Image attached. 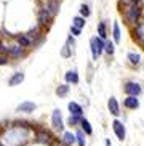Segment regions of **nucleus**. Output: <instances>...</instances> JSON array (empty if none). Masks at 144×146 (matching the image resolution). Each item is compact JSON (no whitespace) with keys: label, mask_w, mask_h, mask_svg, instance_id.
<instances>
[{"label":"nucleus","mask_w":144,"mask_h":146,"mask_svg":"<svg viewBox=\"0 0 144 146\" xmlns=\"http://www.w3.org/2000/svg\"><path fill=\"white\" fill-rule=\"evenodd\" d=\"M16 125H10L0 137V141L3 146H24L29 141L30 125H26V120H18Z\"/></svg>","instance_id":"1"},{"label":"nucleus","mask_w":144,"mask_h":146,"mask_svg":"<svg viewBox=\"0 0 144 146\" xmlns=\"http://www.w3.org/2000/svg\"><path fill=\"white\" fill-rule=\"evenodd\" d=\"M53 135H51L50 132H48L47 129H37L34 132V141L38 143V145H51L53 143Z\"/></svg>","instance_id":"2"},{"label":"nucleus","mask_w":144,"mask_h":146,"mask_svg":"<svg viewBox=\"0 0 144 146\" xmlns=\"http://www.w3.org/2000/svg\"><path fill=\"white\" fill-rule=\"evenodd\" d=\"M51 127H53V130H56V132H63L64 133V127H66V122H64L63 119V112H61V109H53V112H51Z\"/></svg>","instance_id":"3"},{"label":"nucleus","mask_w":144,"mask_h":146,"mask_svg":"<svg viewBox=\"0 0 144 146\" xmlns=\"http://www.w3.org/2000/svg\"><path fill=\"white\" fill-rule=\"evenodd\" d=\"M123 93L127 95V96H136V98H139V95L143 93V87H141L138 82L128 80V82H125V85H123Z\"/></svg>","instance_id":"4"},{"label":"nucleus","mask_w":144,"mask_h":146,"mask_svg":"<svg viewBox=\"0 0 144 146\" xmlns=\"http://www.w3.org/2000/svg\"><path fill=\"white\" fill-rule=\"evenodd\" d=\"M139 16H141V7L138 5H128V8L125 10V18L130 24H136L139 21Z\"/></svg>","instance_id":"5"},{"label":"nucleus","mask_w":144,"mask_h":146,"mask_svg":"<svg viewBox=\"0 0 144 146\" xmlns=\"http://www.w3.org/2000/svg\"><path fill=\"white\" fill-rule=\"evenodd\" d=\"M90 47H91V55H93V60H98V56L101 55L106 48V42L99 37H93L90 40Z\"/></svg>","instance_id":"6"},{"label":"nucleus","mask_w":144,"mask_h":146,"mask_svg":"<svg viewBox=\"0 0 144 146\" xmlns=\"http://www.w3.org/2000/svg\"><path fill=\"white\" fill-rule=\"evenodd\" d=\"M110 125H112V130H114L117 140H119V141H123V140L127 138V127H125V124H123L122 120L115 119Z\"/></svg>","instance_id":"7"},{"label":"nucleus","mask_w":144,"mask_h":146,"mask_svg":"<svg viewBox=\"0 0 144 146\" xmlns=\"http://www.w3.org/2000/svg\"><path fill=\"white\" fill-rule=\"evenodd\" d=\"M37 109V104L34 101H22L21 104L16 106V112H22V114H30Z\"/></svg>","instance_id":"8"},{"label":"nucleus","mask_w":144,"mask_h":146,"mask_svg":"<svg viewBox=\"0 0 144 146\" xmlns=\"http://www.w3.org/2000/svg\"><path fill=\"white\" fill-rule=\"evenodd\" d=\"M107 109H109V112L115 117H119L120 114H122V112H120V103L117 101L115 96H110V98L107 100Z\"/></svg>","instance_id":"9"},{"label":"nucleus","mask_w":144,"mask_h":146,"mask_svg":"<svg viewBox=\"0 0 144 146\" xmlns=\"http://www.w3.org/2000/svg\"><path fill=\"white\" fill-rule=\"evenodd\" d=\"M123 108L128 109V111H136L139 108V100L136 96H125L123 100Z\"/></svg>","instance_id":"10"},{"label":"nucleus","mask_w":144,"mask_h":146,"mask_svg":"<svg viewBox=\"0 0 144 146\" xmlns=\"http://www.w3.org/2000/svg\"><path fill=\"white\" fill-rule=\"evenodd\" d=\"M5 53L10 58H21V56H24V48H21L19 45H11V47H7Z\"/></svg>","instance_id":"11"},{"label":"nucleus","mask_w":144,"mask_h":146,"mask_svg":"<svg viewBox=\"0 0 144 146\" xmlns=\"http://www.w3.org/2000/svg\"><path fill=\"white\" fill-rule=\"evenodd\" d=\"M67 109H69V114L71 116H82L83 117V108H82V104L75 103V101H69Z\"/></svg>","instance_id":"12"},{"label":"nucleus","mask_w":144,"mask_h":146,"mask_svg":"<svg viewBox=\"0 0 144 146\" xmlns=\"http://www.w3.org/2000/svg\"><path fill=\"white\" fill-rule=\"evenodd\" d=\"M64 79H66V84H74V85H77V84L80 82L79 71H77V69H71V71H67L66 76H64Z\"/></svg>","instance_id":"13"},{"label":"nucleus","mask_w":144,"mask_h":146,"mask_svg":"<svg viewBox=\"0 0 144 146\" xmlns=\"http://www.w3.org/2000/svg\"><path fill=\"white\" fill-rule=\"evenodd\" d=\"M51 23V15L47 11V8H42L38 11V24L40 26H48Z\"/></svg>","instance_id":"14"},{"label":"nucleus","mask_w":144,"mask_h":146,"mask_svg":"<svg viewBox=\"0 0 144 146\" xmlns=\"http://www.w3.org/2000/svg\"><path fill=\"white\" fill-rule=\"evenodd\" d=\"M75 143H77L75 133H72V132H64L63 133V140H61V145L63 146H74Z\"/></svg>","instance_id":"15"},{"label":"nucleus","mask_w":144,"mask_h":146,"mask_svg":"<svg viewBox=\"0 0 144 146\" xmlns=\"http://www.w3.org/2000/svg\"><path fill=\"white\" fill-rule=\"evenodd\" d=\"M22 82H24V72H15L11 77L8 79V85L16 87V85H21Z\"/></svg>","instance_id":"16"},{"label":"nucleus","mask_w":144,"mask_h":146,"mask_svg":"<svg viewBox=\"0 0 144 146\" xmlns=\"http://www.w3.org/2000/svg\"><path fill=\"white\" fill-rule=\"evenodd\" d=\"M47 11L51 15V18L56 16L59 11V2L58 0H48L47 2Z\"/></svg>","instance_id":"17"},{"label":"nucleus","mask_w":144,"mask_h":146,"mask_svg":"<svg viewBox=\"0 0 144 146\" xmlns=\"http://www.w3.org/2000/svg\"><path fill=\"white\" fill-rule=\"evenodd\" d=\"M79 129H80L82 132L87 135V137H91V135H93V127H91V124H90V120H88V119H85V117L82 119L80 127H79Z\"/></svg>","instance_id":"18"},{"label":"nucleus","mask_w":144,"mask_h":146,"mask_svg":"<svg viewBox=\"0 0 144 146\" xmlns=\"http://www.w3.org/2000/svg\"><path fill=\"white\" fill-rule=\"evenodd\" d=\"M82 119H83L82 116H69L67 120H66V125H69V127H72V129H79Z\"/></svg>","instance_id":"19"},{"label":"nucleus","mask_w":144,"mask_h":146,"mask_svg":"<svg viewBox=\"0 0 144 146\" xmlns=\"http://www.w3.org/2000/svg\"><path fill=\"white\" fill-rule=\"evenodd\" d=\"M127 60L131 66H139L141 64V55L139 53H135V52H130L127 55Z\"/></svg>","instance_id":"20"},{"label":"nucleus","mask_w":144,"mask_h":146,"mask_svg":"<svg viewBox=\"0 0 144 146\" xmlns=\"http://www.w3.org/2000/svg\"><path fill=\"white\" fill-rule=\"evenodd\" d=\"M69 92H71L69 84H61L59 87H56V95H58L59 98H66V96L69 95Z\"/></svg>","instance_id":"21"},{"label":"nucleus","mask_w":144,"mask_h":146,"mask_svg":"<svg viewBox=\"0 0 144 146\" xmlns=\"http://www.w3.org/2000/svg\"><path fill=\"white\" fill-rule=\"evenodd\" d=\"M16 40H18V45H19L21 48H27V47H30V45H32V42H30V40L27 39V35H26V34L18 35Z\"/></svg>","instance_id":"22"},{"label":"nucleus","mask_w":144,"mask_h":146,"mask_svg":"<svg viewBox=\"0 0 144 146\" xmlns=\"http://www.w3.org/2000/svg\"><path fill=\"white\" fill-rule=\"evenodd\" d=\"M85 137H87V135H85L80 129H77L75 130V140H77L75 145L77 146H87V140H85Z\"/></svg>","instance_id":"23"},{"label":"nucleus","mask_w":144,"mask_h":146,"mask_svg":"<svg viewBox=\"0 0 144 146\" xmlns=\"http://www.w3.org/2000/svg\"><path fill=\"white\" fill-rule=\"evenodd\" d=\"M26 35H27V39H29L30 42L34 43V42H35V39H38V37H40V27H38V26L32 27V29H30Z\"/></svg>","instance_id":"24"},{"label":"nucleus","mask_w":144,"mask_h":146,"mask_svg":"<svg viewBox=\"0 0 144 146\" xmlns=\"http://www.w3.org/2000/svg\"><path fill=\"white\" fill-rule=\"evenodd\" d=\"M135 39H138L141 43H144V26L143 24H139L135 29Z\"/></svg>","instance_id":"25"},{"label":"nucleus","mask_w":144,"mask_h":146,"mask_svg":"<svg viewBox=\"0 0 144 146\" xmlns=\"http://www.w3.org/2000/svg\"><path fill=\"white\" fill-rule=\"evenodd\" d=\"M98 34H99V39H106L107 37V32H106V24L104 23H99L98 24Z\"/></svg>","instance_id":"26"},{"label":"nucleus","mask_w":144,"mask_h":146,"mask_svg":"<svg viewBox=\"0 0 144 146\" xmlns=\"http://www.w3.org/2000/svg\"><path fill=\"white\" fill-rule=\"evenodd\" d=\"M74 27H77V29H82V27L85 26V18L82 16H75L74 18V24H72Z\"/></svg>","instance_id":"27"},{"label":"nucleus","mask_w":144,"mask_h":146,"mask_svg":"<svg viewBox=\"0 0 144 146\" xmlns=\"http://www.w3.org/2000/svg\"><path fill=\"white\" fill-rule=\"evenodd\" d=\"M112 35H114V42H120V27L117 23H114V27H112Z\"/></svg>","instance_id":"28"},{"label":"nucleus","mask_w":144,"mask_h":146,"mask_svg":"<svg viewBox=\"0 0 144 146\" xmlns=\"http://www.w3.org/2000/svg\"><path fill=\"white\" fill-rule=\"evenodd\" d=\"M72 53H74V50H71L67 45H64V47L61 48V55H63V58H71Z\"/></svg>","instance_id":"29"},{"label":"nucleus","mask_w":144,"mask_h":146,"mask_svg":"<svg viewBox=\"0 0 144 146\" xmlns=\"http://www.w3.org/2000/svg\"><path fill=\"white\" fill-rule=\"evenodd\" d=\"M104 52L107 53V55H114V52H115V47H114V43L112 42H106V48H104Z\"/></svg>","instance_id":"30"},{"label":"nucleus","mask_w":144,"mask_h":146,"mask_svg":"<svg viewBox=\"0 0 144 146\" xmlns=\"http://www.w3.org/2000/svg\"><path fill=\"white\" fill-rule=\"evenodd\" d=\"M80 15H82V16H83V18H87V16H90V8H88V5H82V7H80Z\"/></svg>","instance_id":"31"},{"label":"nucleus","mask_w":144,"mask_h":146,"mask_svg":"<svg viewBox=\"0 0 144 146\" xmlns=\"http://www.w3.org/2000/svg\"><path fill=\"white\" fill-rule=\"evenodd\" d=\"M66 45H67L71 50H74V47H75V40L72 39V35H69V37H67V42H66Z\"/></svg>","instance_id":"32"},{"label":"nucleus","mask_w":144,"mask_h":146,"mask_svg":"<svg viewBox=\"0 0 144 146\" xmlns=\"http://www.w3.org/2000/svg\"><path fill=\"white\" fill-rule=\"evenodd\" d=\"M7 63H8V58L3 56V55H0V66H5Z\"/></svg>","instance_id":"33"},{"label":"nucleus","mask_w":144,"mask_h":146,"mask_svg":"<svg viewBox=\"0 0 144 146\" xmlns=\"http://www.w3.org/2000/svg\"><path fill=\"white\" fill-rule=\"evenodd\" d=\"M71 32L74 35H80V29H77V27H74V26H71Z\"/></svg>","instance_id":"34"},{"label":"nucleus","mask_w":144,"mask_h":146,"mask_svg":"<svg viewBox=\"0 0 144 146\" xmlns=\"http://www.w3.org/2000/svg\"><path fill=\"white\" fill-rule=\"evenodd\" d=\"M122 3H125V5H131L133 3V0H120Z\"/></svg>","instance_id":"35"},{"label":"nucleus","mask_w":144,"mask_h":146,"mask_svg":"<svg viewBox=\"0 0 144 146\" xmlns=\"http://www.w3.org/2000/svg\"><path fill=\"white\" fill-rule=\"evenodd\" d=\"M104 145H106V146H112V145H110V140H109V138H106V140H104Z\"/></svg>","instance_id":"36"},{"label":"nucleus","mask_w":144,"mask_h":146,"mask_svg":"<svg viewBox=\"0 0 144 146\" xmlns=\"http://www.w3.org/2000/svg\"><path fill=\"white\" fill-rule=\"evenodd\" d=\"M143 47H144V43H143Z\"/></svg>","instance_id":"37"},{"label":"nucleus","mask_w":144,"mask_h":146,"mask_svg":"<svg viewBox=\"0 0 144 146\" xmlns=\"http://www.w3.org/2000/svg\"><path fill=\"white\" fill-rule=\"evenodd\" d=\"M143 69H144V66H143Z\"/></svg>","instance_id":"38"}]
</instances>
